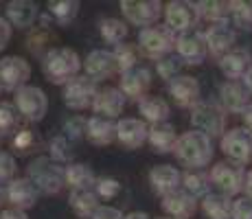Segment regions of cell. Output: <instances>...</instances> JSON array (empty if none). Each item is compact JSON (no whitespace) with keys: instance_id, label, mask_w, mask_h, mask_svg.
I'll return each instance as SVG.
<instances>
[{"instance_id":"obj_1","label":"cell","mask_w":252,"mask_h":219,"mask_svg":"<svg viewBox=\"0 0 252 219\" xmlns=\"http://www.w3.org/2000/svg\"><path fill=\"white\" fill-rule=\"evenodd\" d=\"M81 70V57L77 55V51H72L68 46H57L44 55L42 60V72L51 84L55 86H66L72 79L79 77Z\"/></svg>"},{"instance_id":"obj_2","label":"cell","mask_w":252,"mask_h":219,"mask_svg":"<svg viewBox=\"0 0 252 219\" xmlns=\"http://www.w3.org/2000/svg\"><path fill=\"white\" fill-rule=\"evenodd\" d=\"M176 158L180 160L184 167L189 169H204L208 162L213 160V138H208L206 134L197 129L184 131L176 143Z\"/></svg>"},{"instance_id":"obj_3","label":"cell","mask_w":252,"mask_h":219,"mask_svg":"<svg viewBox=\"0 0 252 219\" xmlns=\"http://www.w3.org/2000/svg\"><path fill=\"white\" fill-rule=\"evenodd\" d=\"M29 180L35 182V187L40 188V193L46 195H55L64 188L66 184V167H62L60 162L48 158H35L29 164Z\"/></svg>"},{"instance_id":"obj_4","label":"cell","mask_w":252,"mask_h":219,"mask_svg":"<svg viewBox=\"0 0 252 219\" xmlns=\"http://www.w3.org/2000/svg\"><path fill=\"white\" fill-rule=\"evenodd\" d=\"M178 35L167 27V24H154L138 33V48L149 60H162L169 57V53L176 48Z\"/></svg>"},{"instance_id":"obj_5","label":"cell","mask_w":252,"mask_h":219,"mask_svg":"<svg viewBox=\"0 0 252 219\" xmlns=\"http://www.w3.org/2000/svg\"><path fill=\"white\" fill-rule=\"evenodd\" d=\"M191 125L208 138H224L226 134V110L215 101H200L191 110Z\"/></svg>"},{"instance_id":"obj_6","label":"cell","mask_w":252,"mask_h":219,"mask_svg":"<svg viewBox=\"0 0 252 219\" xmlns=\"http://www.w3.org/2000/svg\"><path fill=\"white\" fill-rule=\"evenodd\" d=\"M246 169L244 164L232 162V160H221L211 169V182L221 195H237L246 188Z\"/></svg>"},{"instance_id":"obj_7","label":"cell","mask_w":252,"mask_h":219,"mask_svg":"<svg viewBox=\"0 0 252 219\" xmlns=\"http://www.w3.org/2000/svg\"><path fill=\"white\" fill-rule=\"evenodd\" d=\"M16 110L20 116L29 123H40L46 116L48 110V99L44 90L37 86H24L16 92Z\"/></svg>"},{"instance_id":"obj_8","label":"cell","mask_w":252,"mask_h":219,"mask_svg":"<svg viewBox=\"0 0 252 219\" xmlns=\"http://www.w3.org/2000/svg\"><path fill=\"white\" fill-rule=\"evenodd\" d=\"M164 24L171 29L173 33H189L195 31V24L200 20L195 2H184V0H173V2L164 4Z\"/></svg>"},{"instance_id":"obj_9","label":"cell","mask_w":252,"mask_h":219,"mask_svg":"<svg viewBox=\"0 0 252 219\" xmlns=\"http://www.w3.org/2000/svg\"><path fill=\"white\" fill-rule=\"evenodd\" d=\"M125 20L136 24V27H154L156 20L164 13V4L158 0H123L121 2Z\"/></svg>"},{"instance_id":"obj_10","label":"cell","mask_w":252,"mask_h":219,"mask_svg":"<svg viewBox=\"0 0 252 219\" xmlns=\"http://www.w3.org/2000/svg\"><path fill=\"white\" fill-rule=\"evenodd\" d=\"M96 94H99L96 81H92L90 77H77V79H72L70 84L64 86L62 101L70 110H86L94 105Z\"/></svg>"},{"instance_id":"obj_11","label":"cell","mask_w":252,"mask_h":219,"mask_svg":"<svg viewBox=\"0 0 252 219\" xmlns=\"http://www.w3.org/2000/svg\"><path fill=\"white\" fill-rule=\"evenodd\" d=\"M221 152L228 160L239 164L252 162V131L246 127H232L221 138Z\"/></svg>"},{"instance_id":"obj_12","label":"cell","mask_w":252,"mask_h":219,"mask_svg":"<svg viewBox=\"0 0 252 219\" xmlns=\"http://www.w3.org/2000/svg\"><path fill=\"white\" fill-rule=\"evenodd\" d=\"M31 77V66L20 55H9L0 60V84L4 90H20Z\"/></svg>"},{"instance_id":"obj_13","label":"cell","mask_w":252,"mask_h":219,"mask_svg":"<svg viewBox=\"0 0 252 219\" xmlns=\"http://www.w3.org/2000/svg\"><path fill=\"white\" fill-rule=\"evenodd\" d=\"M176 51H178V57L182 60V64L197 66V64H202L208 55L206 37L197 31L180 33L176 40Z\"/></svg>"},{"instance_id":"obj_14","label":"cell","mask_w":252,"mask_h":219,"mask_svg":"<svg viewBox=\"0 0 252 219\" xmlns=\"http://www.w3.org/2000/svg\"><path fill=\"white\" fill-rule=\"evenodd\" d=\"M37 197H40V188L29 178H16L7 184V202L11 204V208L27 213L37 204Z\"/></svg>"},{"instance_id":"obj_15","label":"cell","mask_w":252,"mask_h":219,"mask_svg":"<svg viewBox=\"0 0 252 219\" xmlns=\"http://www.w3.org/2000/svg\"><path fill=\"white\" fill-rule=\"evenodd\" d=\"M169 96L178 108H195L200 103V81L191 75H180L169 81Z\"/></svg>"},{"instance_id":"obj_16","label":"cell","mask_w":252,"mask_h":219,"mask_svg":"<svg viewBox=\"0 0 252 219\" xmlns=\"http://www.w3.org/2000/svg\"><path fill=\"white\" fill-rule=\"evenodd\" d=\"M84 68H86V77H90L92 81H103V79H110L112 75H116L119 70V64H116V57L112 51H92L84 62Z\"/></svg>"},{"instance_id":"obj_17","label":"cell","mask_w":252,"mask_h":219,"mask_svg":"<svg viewBox=\"0 0 252 219\" xmlns=\"http://www.w3.org/2000/svg\"><path fill=\"white\" fill-rule=\"evenodd\" d=\"M149 88H152V72L145 66L138 64L136 68H132V70L121 75V92H123L127 99H134L140 103V101L147 96Z\"/></svg>"},{"instance_id":"obj_18","label":"cell","mask_w":252,"mask_h":219,"mask_svg":"<svg viewBox=\"0 0 252 219\" xmlns=\"http://www.w3.org/2000/svg\"><path fill=\"white\" fill-rule=\"evenodd\" d=\"M149 125L143 119H123L116 127V143L125 149H138L147 143Z\"/></svg>"},{"instance_id":"obj_19","label":"cell","mask_w":252,"mask_h":219,"mask_svg":"<svg viewBox=\"0 0 252 219\" xmlns=\"http://www.w3.org/2000/svg\"><path fill=\"white\" fill-rule=\"evenodd\" d=\"M206 46H208V53L217 60L226 57L230 51H235V42H237V35L235 31L228 27V22H221V24H211V29L206 31Z\"/></svg>"},{"instance_id":"obj_20","label":"cell","mask_w":252,"mask_h":219,"mask_svg":"<svg viewBox=\"0 0 252 219\" xmlns=\"http://www.w3.org/2000/svg\"><path fill=\"white\" fill-rule=\"evenodd\" d=\"M250 94L252 92L246 88L244 81H226L220 88V105L226 112L241 114L250 105Z\"/></svg>"},{"instance_id":"obj_21","label":"cell","mask_w":252,"mask_h":219,"mask_svg":"<svg viewBox=\"0 0 252 219\" xmlns=\"http://www.w3.org/2000/svg\"><path fill=\"white\" fill-rule=\"evenodd\" d=\"M125 103H127V96L121 92V88H103L96 94L92 112H94V116H103V119L114 121L125 110Z\"/></svg>"},{"instance_id":"obj_22","label":"cell","mask_w":252,"mask_h":219,"mask_svg":"<svg viewBox=\"0 0 252 219\" xmlns=\"http://www.w3.org/2000/svg\"><path fill=\"white\" fill-rule=\"evenodd\" d=\"M162 211L167 217L171 219H189L195 215L197 211V199L193 195H189L184 188H178V191L169 193L167 197H162L160 202Z\"/></svg>"},{"instance_id":"obj_23","label":"cell","mask_w":252,"mask_h":219,"mask_svg":"<svg viewBox=\"0 0 252 219\" xmlns=\"http://www.w3.org/2000/svg\"><path fill=\"white\" fill-rule=\"evenodd\" d=\"M149 184H152L154 193H158L160 197H167L169 193L178 191L182 187V173L171 164H158L149 171Z\"/></svg>"},{"instance_id":"obj_24","label":"cell","mask_w":252,"mask_h":219,"mask_svg":"<svg viewBox=\"0 0 252 219\" xmlns=\"http://www.w3.org/2000/svg\"><path fill=\"white\" fill-rule=\"evenodd\" d=\"M250 68H252V57L244 48H235V51H230L228 55L220 60V70L224 72V77L228 81H244L246 75L250 72Z\"/></svg>"},{"instance_id":"obj_25","label":"cell","mask_w":252,"mask_h":219,"mask_svg":"<svg viewBox=\"0 0 252 219\" xmlns=\"http://www.w3.org/2000/svg\"><path fill=\"white\" fill-rule=\"evenodd\" d=\"M116 127L119 123L112 119H103V116H92L88 119V127H86V138L96 147H108L116 143Z\"/></svg>"},{"instance_id":"obj_26","label":"cell","mask_w":252,"mask_h":219,"mask_svg":"<svg viewBox=\"0 0 252 219\" xmlns=\"http://www.w3.org/2000/svg\"><path fill=\"white\" fill-rule=\"evenodd\" d=\"M4 16L11 27L16 29H29L37 20V4L29 0H13L4 7Z\"/></svg>"},{"instance_id":"obj_27","label":"cell","mask_w":252,"mask_h":219,"mask_svg":"<svg viewBox=\"0 0 252 219\" xmlns=\"http://www.w3.org/2000/svg\"><path fill=\"white\" fill-rule=\"evenodd\" d=\"M180 136L176 134V127L171 123H160V125H149V147L156 154H169L176 152V143Z\"/></svg>"},{"instance_id":"obj_28","label":"cell","mask_w":252,"mask_h":219,"mask_svg":"<svg viewBox=\"0 0 252 219\" xmlns=\"http://www.w3.org/2000/svg\"><path fill=\"white\" fill-rule=\"evenodd\" d=\"M96 175L88 164L72 162L66 167V187H70L72 191H94Z\"/></svg>"},{"instance_id":"obj_29","label":"cell","mask_w":252,"mask_h":219,"mask_svg":"<svg viewBox=\"0 0 252 219\" xmlns=\"http://www.w3.org/2000/svg\"><path fill=\"white\" fill-rule=\"evenodd\" d=\"M211 173H206L204 169H187L182 173V188L195 199H204L211 193Z\"/></svg>"},{"instance_id":"obj_30","label":"cell","mask_w":252,"mask_h":219,"mask_svg":"<svg viewBox=\"0 0 252 219\" xmlns=\"http://www.w3.org/2000/svg\"><path fill=\"white\" fill-rule=\"evenodd\" d=\"M138 112L147 125H160L169 119V103L162 96H145L138 103Z\"/></svg>"},{"instance_id":"obj_31","label":"cell","mask_w":252,"mask_h":219,"mask_svg":"<svg viewBox=\"0 0 252 219\" xmlns=\"http://www.w3.org/2000/svg\"><path fill=\"white\" fill-rule=\"evenodd\" d=\"M68 206L79 219H92L99 211V195L94 191H70Z\"/></svg>"},{"instance_id":"obj_32","label":"cell","mask_w":252,"mask_h":219,"mask_svg":"<svg viewBox=\"0 0 252 219\" xmlns=\"http://www.w3.org/2000/svg\"><path fill=\"white\" fill-rule=\"evenodd\" d=\"M232 199L221 193H208L202 199V213L208 219H232Z\"/></svg>"},{"instance_id":"obj_33","label":"cell","mask_w":252,"mask_h":219,"mask_svg":"<svg viewBox=\"0 0 252 219\" xmlns=\"http://www.w3.org/2000/svg\"><path fill=\"white\" fill-rule=\"evenodd\" d=\"M197 13L202 20L211 24H221L230 18V2H220V0H204V2H195Z\"/></svg>"},{"instance_id":"obj_34","label":"cell","mask_w":252,"mask_h":219,"mask_svg":"<svg viewBox=\"0 0 252 219\" xmlns=\"http://www.w3.org/2000/svg\"><path fill=\"white\" fill-rule=\"evenodd\" d=\"M99 31H101V37L108 44L119 46V44H123V40L127 37V24L123 20H119V18H105V20H101V24H99Z\"/></svg>"},{"instance_id":"obj_35","label":"cell","mask_w":252,"mask_h":219,"mask_svg":"<svg viewBox=\"0 0 252 219\" xmlns=\"http://www.w3.org/2000/svg\"><path fill=\"white\" fill-rule=\"evenodd\" d=\"M20 119L16 105L0 101V136H16L20 131Z\"/></svg>"},{"instance_id":"obj_36","label":"cell","mask_w":252,"mask_h":219,"mask_svg":"<svg viewBox=\"0 0 252 219\" xmlns=\"http://www.w3.org/2000/svg\"><path fill=\"white\" fill-rule=\"evenodd\" d=\"M48 11L57 20V24H70L79 13V2L77 0H53L48 2Z\"/></svg>"},{"instance_id":"obj_37","label":"cell","mask_w":252,"mask_h":219,"mask_svg":"<svg viewBox=\"0 0 252 219\" xmlns=\"http://www.w3.org/2000/svg\"><path fill=\"white\" fill-rule=\"evenodd\" d=\"M112 53L116 57V64H119L121 75L138 66V48L134 46V44H119V46H114Z\"/></svg>"},{"instance_id":"obj_38","label":"cell","mask_w":252,"mask_h":219,"mask_svg":"<svg viewBox=\"0 0 252 219\" xmlns=\"http://www.w3.org/2000/svg\"><path fill=\"white\" fill-rule=\"evenodd\" d=\"M48 149H51V158L55 160V162H60V164H72L70 160H72V156H75V149H72L70 138H66V136H57V138L51 140Z\"/></svg>"},{"instance_id":"obj_39","label":"cell","mask_w":252,"mask_h":219,"mask_svg":"<svg viewBox=\"0 0 252 219\" xmlns=\"http://www.w3.org/2000/svg\"><path fill=\"white\" fill-rule=\"evenodd\" d=\"M230 18L239 27L252 29V2H241V0L230 2Z\"/></svg>"},{"instance_id":"obj_40","label":"cell","mask_w":252,"mask_h":219,"mask_svg":"<svg viewBox=\"0 0 252 219\" xmlns=\"http://www.w3.org/2000/svg\"><path fill=\"white\" fill-rule=\"evenodd\" d=\"M180 57H162L156 62V72L167 81H173L176 77H180Z\"/></svg>"},{"instance_id":"obj_41","label":"cell","mask_w":252,"mask_h":219,"mask_svg":"<svg viewBox=\"0 0 252 219\" xmlns=\"http://www.w3.org/2000/svg\"><path fill=\"white\" fill-rule=\"evenodd\" d=\"M11 145L18 154H29V152H33V147H37V136L31 129H20L13 136Z\"/></svg>"},{"instance_id":"obj_42","label":"cell","mask_w":252,"mask_h":219,"mask_svg":"<svg viewBox=\"0 0 252 219\" xmlns=\"http://www.w3.org/2000/svg\"><path fill=\"white\" fill-rule=\"evenodd\" d=\"M16 173H18V164H16V158L11 154H4L0 152V184L2 182H13L16 180Z\"/></svg>"},{"instance_id":"obj_43","label":"cell","mask_w":252,"mask_h":219,"mask_svg":"<svg viewBox=\"0 0 252 219\" xmlns=\"http://www.w3.org/2000/svg\"><path fill=\"white\" fill-rule=\"evenodd\" d=\"M119 191H121V182L114 178H99L94 184V193L103 199H112L114 195H119Z\"/></svg>"},{"instance_id":"obj_44","label":"cell","mask_w":252,"mask_h":219,"mask_svg":"<svg viewBox=\"0 0 252 219\" xmlns=\"http://www.w3.org/2000/svg\"><path fill=\"white\" fill-rule=\"evenodd\" d=\"M232 219H252V197L241 195L232 204Z\"/></svg>"},{"instance_id":"obj_45","label":"cell","mask_w":252,"mask_h":219,"mask_svg":"<svg viewBox=\"0 0 252 219\" xmlns=\"http://www.w3.org/2000/svg\"><path fill=\"white\" fill-rule=\"evenodd\" d=\"M86 127H88V121L72 119L66 123V136H68V138H79V136L86 134Z\"/></svg>"},{"instance_id":"obj_46","label":"cell","mask_w":252,"mask_h":219,"mask_svg":"<svg viewBox=\"0 0 252 219\" xmlns=\"http://www.w3.org/2000/svg\"><path fill=\"white\" fill-rule=\"evenodd\" d=\"M92 219H125V215L119 211V208H112V206H99V211L94 213Z\"/></svg>"},{"instance_id":"obj_47","label":"cell","mask_w":252,"mask_h":219,"mask_svg":"<svg viewBox=\"0 0 252 219\" xmlns=\"http://www.w3.org/2000/svg\"><path fill=\"white\" fill-rule=\"evenodd\" d=\"M9 40H11V24L7 18H0V53L7 48Z\"/></svg>"},{"instance_id":"obj_48","label":"cell","mask_w":252,"mask_h":219,"mask_svg":"<svg viewBox=\"0 0 252 219\" xmlns=\"http://www.w3.org/2000/svg\"><path fill=\"white\" fill-rule=\"evenodd\" d=\"M0 219H29V217H27V213H24V211H18V208H7V211H2Z\"/></svg>"},{"instance_id":"obj_49","label":"cell","mask_w":252,"mask_h":219,"mask_svg":"<svg viewBox=\"0 0 252 219\" xmlns=\"http://www.w3.org/2000/svg\"><path fill=\"white\" fill-rule=\"evenodd\" d=\"M241 119H244V125H246V129H250L252 131V103L246 108L244 112H241Z\"/></svg>"},{"instance_id":"obj_50","label":"cell","mask_w":252,"mask_h":219,"mask_svg":"<svg viewBox=\"0 0 252 219\" xmlns=\"http://www.w3.org/2000/svg\"><path fill=\"white\" fill-rule=\"evenodd\" d=\"M244 191H246V195L248 197H252V169L248 171V175H246V188Z\"/></svg>"},{"instance_id":"obj_51","label":"cell","mask_w":252,"mask_h":219,"mask_svg":"<svg viewBox=\"0 0 252 219\" xmlns=\"http://www.w3.org/2000/svg\"><path fill=\"white\" fill-rule=\"evenodd\" d=\"M125 219H152V217L147 213H129V215H125Z\"/></svg>"},{"instance_id":"obj_52","label":"cell","mask_w":252,"mask_h":219,"mask_svg":"<svg viewBox=\"0 0 252 219\" xmlns=\"http://www.w3.org/2000/svg\"><path fill=\"white\" fill-rule=\"evenodd\" d=\"M244 84H246V88L252 92V68H250V72L246 75V79H244Z\"/></svg>"},{"instance_id":"obj_53","label":"cell","mask_w":252,"mask_h":219,"mask_svg":"<svg viewBox=\"0 0 252 219\" xmlns=\"http://www.w3.org/2000/svg\"><path fill=\"white\" fill-rule=\"evenodd\" d=\"M7 202V187H0V206Z\"/></svg>"},{"instance_id":"obj_54","label":"cell","mask_w":252,"mask_h":219,"mask_svg":"<svg viewBox=\"0 0 252 219\" xmlns=\"http://www.w3.org/2000/svg\"><path fill=\"white\" fill-rule=\"evenodd\" d=\"M2 90H4V88H2V84H0V94H2Z\"/></svg>"},{"instance_id":"obj_55","label":"cell","mask_w":252,"mask_h":219,"mask_svg":"<svg viewBox=\"0 0 252 219\" xmlns=\"http://www.w3.org/2000/svg\"><path fill=\"white\" fill-rule=\"evenodd\" d=\"M158 219H171V217H158Z\"/></svg>"}]
</instances>
